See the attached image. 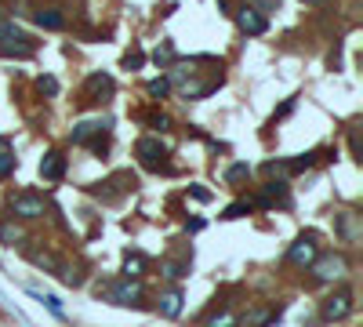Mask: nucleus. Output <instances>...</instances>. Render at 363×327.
Segmentation results:
<instances>
[{
    "instance_id": "nucleus-17",
    "label": "nucleus",
    "mask_w": 363,
    "mask_h": 327,
    "mask_svg": "<svg viewBox=\"0 0 363 327\" xmlns=\"http://www.w3.org/2000/svg\"><path fill=\"white\" fill-rule=\"evenodd\" d=\"M0 240H4V244H22L26 233L18 226H11V222H0Z\"/></svg>"
},
{
    "instance_id": "nucleus-7",
    "label": "nucleus",
    "mask_w": 363,
    "mask_h": 327,
    "mask_svg": "<svg viewBox=\"0 0 363 327\" xmlns=\"http://www.w3.org/2000/svg\"><path fill=\"white\" fill-rule=\"evenodd\" d=\"M319 255V244H316V236L312 233H305V236H298L294 244H291V251H287V258L294 262V266H312V258Z\"/></svg>"
},
{
    "instance_id": "nucleus-25",
    "label": "nucleus",
    "mask_w": 363,
    "mask_h": 327,
    "mask_svg": "<svg viewBox=\"0 0 363 327\" xmlns=\"http://www.w3.org/2000/svg\"><path fill=\"white\" fill-rule=\"evenodd\" d=\"M167 91H171V80H164V77H160V80H153V84H149V95H153V98H164Z\"/></svg>"
},
{
    "instance_id": "nucleus-16",
    "label": "nucleus",
    "mask_w": 363,
    "mask_h": 327,
    "mask_svg": "<svg viewBox=\"0 0 363 327\" xmlns=\"http://www.w3.org/2000/svg\"><path fill=\"white\" fill-rule=\"evenodd\" d=\"M272 316H276L272 309H254L251 316H244V320H237V323H240V327H265Z\"/></svg>"
},
{
    "instance_id": "nucleus-2",
    "label": "nucleus",
    "mask_w": 363,
    "mask_h": 327,
    "mask_svg": "<svg viewBox=\"0 0 363 327\" xmlns=\"http://www.w3.org/2000/svg\"><path fill=\"white\" fill-rule=\"evenodd\" d=\"M309 269H312V276H316V280L334 283V280H341V276L349 273V262L341 258V255H316Z\"/></svg>"
},
{
    "instance_id": "nucleus-3",
    "label": "nucleus",
    "mask_w": 363,
    "mask_h": 327,
    "mask_svg": "<svg viewBox=\"0 0 363 327\" xmlns=\"http://www.w3.org/2000/svg\"><path fill=\"white\" fill-rule=\"evenodd\" d=\"M8 204H11V214H18V218H44L48 214V200L37 193H15Z\"/></svg>"
},
{
    "instance_id": "nucleus-29",
    "label": "nucleus",
    "mask_w": 363,
    "mask_h": 327,
    "mask_svg": "<svg viewBox=\"0 0 363 327\" xmlns=\"http://www.w3.org/2000/svg\"><path fill=\"white\" fill-rule=\"evenodd\" d=\"M305 4H324V0H305Z\"/></svg>"
},
{
    "instance_id": "nucleus-26",
    "label": "nucleus",
    "mask_w": 363,
    "mask_h": 327,
    "mask_svg": "<svg viewBox=\"0 0 363 327\" xmlns=\"http://www.w3.org/2000/svg\"><path fill=\"white\" fill-rule=\"evenodd\" d=\"M37 87H40L44 95H58V80H55V77H40V80H37Z\"/></svg>"
},
{
    "instance_id": "nucleus-8",
    "label": "nucleus",
    "mask_w": 363,
    "mask_h": 327,
    "mask_svg": "<svg viewBox=\"0 0 363 327\" xmlns=\"http://www.w3.org/2000/svg\"><path fill=\"white\" fill-rule=\"evenodd\" d=\"M135 153L142 157V164H145L149 171H160V167H164V157H167V149H164L157 139H142V142L135 146Z\"/></svg>"
},
{
    "instance_id": "nucleus-20",
    "label": "nucleus",
    "mask_w": 363,
    "mask_h": 327,
    "mask_svg": "<svg viewBox=\"0 0 363 327\" xmlns=\"http://www.w3.org/2000/svg\"><path fill=\"white\" fill-rule=\"evenodd\" d=\"M29 258L37 262V266H48V269H55V273H58V266H62V262H58L55 255H48V251H29Z\"/></svg>"
},
{
    "instance_id": "nucleus-27",
    "label": "nucleus",
    "mask_w": 363,
    "mask_h": 327,
    "mask_svg": "<svg viewBox=\"0 0 363 327\" xmlns=\"http://www.w3.org/2000/svg\"><path fill=\"white\" fill-rule=\"evenodd\" d=\"M149 124H153V127H160V131H164V127H167L171 120H167L164 113H153V117H149Z\"/></svg>"
},
{
    "instance_id": "nucleus-5",
    "label": "nucleus",
    "mask_w": 363,
    "mask_h": 327,
    "mask_svg": "<svg viewBox=\"0 0 363 327\" xmlns=\"http://www.w3.org/2000/svg\"><path fill=\"white\" fill-rule=\"evenodd\" d=\"M117 91V80L110 77V73H95V77H88V84H84V105H95V102H105Z\"/></svg>"
},
{
    "instance_id": "nucleus-12",
    "label": "nucleus",
    "mask_w": 363,
    "mask_h": 327,
    "mask_svg": "<svg viewBox=\"0 0 363 327\" xmlns=\"http://www.w3.org/2000/svg\"><path fill=\"white\" fill-rule=\"evenodd\" d=\"M338 233H341V240H345V244L359 240V218H356L352 211H341V214H338Z\"/></svg>"
},
{
    "instance_id": "nucleus-18",
    "label": "nucleus",
    "mask_w": 363,
    "mask_h": 327,
    "mask_svg": "<svg viewBox=\"0 0 363 327\" xmlns=\"http://www.w3.org/2000/svg\"><path fill=\"white\" fill-rule=\"evenodd\" d=\"M29 295H33V298H37L40 305H48V309H51V313H55L58 320H62V316H66V313H62V302H58L55 295H40V291H29Z\"/></svg>"
},
{
    "instance_id": "nucleus-21",
    "label": "nucleus",
    "mask_w": 363,
    "mask_h": 327,
    "mask_svg": "<svg viewBox=\"0 0 363 327\" xmlns=\"http://www.w3.org/2000/svg\"><path fill=\"white\" fill-rule=\"evenodd\" d=\"M142 269H145V258H142V255H127V262H124V273H127V276H138Z\"/></svg>"
},
{
    "instance_id": "nucleus-10",
    "label": "nucleus",
    "mask_w": 363,
    "mask_h": 327,
    "mask_svg": "<svg viewBox=\"0 0 363 327\" xmlns=\"http://www.w3.org/2000/svg\"><path fill=\"white\" fill-rule=\"evenodd\" d=\"M237 26H240L244 33H251V37H262V33L269 30V22H265V15H262V11H254V8H240V11H237Z\"/></svg>"
},
{
    "instance_id": "nucleus-28",
    "label": "nucleus",
    "mask_w": 363,
    "mask_h": 327,
    "mask_svg": "<svg viewBox=\"0 0 363 327\" xmlns=\"http://www.w3.org/2000/svg\"><path fill=\"white\" fill-rule=\"evenodd\" d=\"M272 8H276V0H258V8H254V11L265 15V11H272Z\"/></svg>"
},
{
    "instance_id": "nucleus-24",
    "label": "nucleus",
    "mask_w": 363,
    "mask_h": 327,
    "mask_svg": "<svg viewBox=\"0 0 363 327\" xmlns=\"http://www.w3.org/2000/svg\"><path fill=\"white\" fill-rule=\"evenodd\" d=\"M207 327H237V316H232L229 309H222L218 316H211V320H207Z\"/></svg>"
},
{
    "instance_id": "nucleus-11",
    "label": "nucleus",
    "mask_w": 363,
    "mask_h": 327,
    "mask_svg": "<svg viewBox=\"0 0 363 327\" xmlns=\"http://www.w3.org/2000/svg\"><path fill=\"white\" fill-rule=\"evenodd\" d=\"M62 174H66V157L62 153H44V160H40V179L48 182H62Z\"/></svg>"
},
{
    "instance_id": "nucleus-14",
    "label": "nucleus",
    "mask_w": 363,
    "mask_h": 327,
    "mask_svg": "<svg viewBox=\"0 0 363 327\" xmlns=\"http://www.w3.org/2000/svg\"><path fill=\"white\" fill-rule=\"evenodd\" d=\"M37 26H44V30H66V15H62L58 8H44V11H37Z\"/></svg>"
},
{
    "instance_id": "nucleus-15",
    "label": "nucleus",
    "mask_w": 363,
    "mask_h": 327,
    "mask_svg": "<svg viewBox=\"0 0 363 327\" xmlns=\"http://www.w3.org/2000/svg\"><path fill=\"white\" fill-rule=\"evenodd\" d=\"M18 167V157H15V149L8 139H0V179H8V174Z\"/></svg>"
},
{
    "instance_id": "nucleus-6",
    "label": "nucleus",
    "mask_w": 363,
    "mask_h": 327,
    "mask_svg": "<svg viewBox=\"0 0 363 327\" xmlns=\"http://www.w3.org/2000/svg\"><path fill=\"white\" fill-rule=\"evenodd\" d=\"M105 131H110V124H105V120H84V124L73 127V142L77 146H88L95 139V149L102 153L105 149Z\"/></svg>"
},
{
    "instance_id": "nucleus-23",
    "label": "nucleus",
    "mask_w": 363,
    "mask_h": 327,
    "mask_svg": "<svg viewBox=\"0 0 363 327\" xmlns=\"http://www.w3.org/2000/svg\"><path fill=\"white\" fill-rule=\"evenodd\" d=\"M244 214H251V200H237V204H229L222 218H244Z\"/></svg>"
},
{
    "instance_id": "nucleus-22",
    "label": "nucleus",
    "mask_w": 363,
    "mask_h": 327,
    "mask_svg": "<svg viewBox=\"0 0 363 327\" xmlns=\"http://www.w3.org/2000/svg\"><path fill=\"white\" fill-rule=\"evenodd\" d=\"M185 273H189L185 262H167V266H164V276H167V280H182Z\"/></svg>"
},
{
    "instance_id": "nucleus-4",
    "label": "nucleus",
    "mask_w": 363,
    "mask_h": 327,
    "mask_svg": "<svg viewBox=\"0 0 363 327\" xmlns=\"http://www.w3.org/2000/svg\"><path fill=\"white\" fill-rule=\"evenodd\" d=\"M102 295L110 298L113 305H138V302H142V283H138L135 276H127V280H120V283H110Z\"/></svg>"
},
{
    "instance_id": "nucleus-9",
    "label": "nucleus",
    "mask_w": 363,
    "mask_h": 327,
    "mask_svg": "<svg viewBox=\"0 0 363 327\" xmlns=\"http://www.w3.org/2000/svg\"><path fill=\"white\" fill-rule=\"evenodd\" d=\"M324 320H345L349 313H352V295L349 291H338V295H331L327 302H324Z\"/></svg>"
},
{
    "instance_id": "nucleus-13",
    "label": "nucleus",
    "mask_w": 363,
    "mask_h": 327,
    "mask_svg": "<svg viewBox=\"0 0 363 327\" xmlns=\"http://www.w3.org/2000/svg\"><path fill=\"white\" fill-rule=\"evenodd\" d=\"M160 313H164L167 320H175V316L182 313V291H178V288H171V291L160 295Z\"/></svg>"
},
{
    "instance_id": "nucleus-19",
    "label": "nucleus",
    "mask_w": 363,
    "mask_h": 327,
    "mask_svg": "<svg viewBox=\"0 0 363 327\" xmlns=\"http://www.w3.org/2000/svg\"><path fill=\"white\" fill-rule=\"evenodd\" d=\"M247 174H251V167H247V164H232V167L225 171V182H229V186H237V182H244V179H247Z\"/></svg>"
},
{
    "instance_id": "nucleus-1",
    "label": "nucleus",
    "mask_w": 363,
    "mask_h": 327,
    "mask_svg": "<svg viewBox=\"0 0 363 327\" xmlns=\"http://www.w3.org/2000/svg\"><path fill=\"white\" fill-rule=\"evenodd\" d=\"M0 55H18L29 58L33 55V40L15 26V22H0Z\"/></svg>"
}]
</instances>
